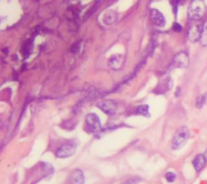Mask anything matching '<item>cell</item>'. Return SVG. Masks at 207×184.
Masks as SVG:
<instances>
[{
	"instance_id": "1",
	"label": "cell",
	"mask_w": 207,
	"mask_h": 184,
	"mask_svg": "<svg viewBox=\"0 0 207 184\" xmlns=\"http://www.w3.org/2000/svg\"><path fill=\"white\" fill-rule=\"evenodd\" d=\"M205 11L206 6L203 0H193L188 7V17L193 20H197L203 17Z\"/></svg>"
},
{
	"instance_id": "2",
	"label": "cell",
	"mask_w": 207,
	"mask_h": 184,
	"mask_svg": "<svg viewBox=\"0 0 207 184\" xmlns=\"http://www.w3.org/2000/svg\"><path fill=\"white\" fill-rule=\"evenodd\" d=\"M189 137V131L188 127L181 126L176 131L173 135L172 141V149H179L187 142Z\"/></svg>"
},
{
	"instance_id": "3",
	"label": "cell",
	"mask_w": 207,
	"mask_h": 184,
	"mask_svg": "<svg viewBox=\"0 0 207 184\" xmlns=\"http://www.w3.org/2000/svg\"><path fill=\"white\" fill-rule=\"evenodd\" d=\"M189 64V58L188 53L185 52H180L176 53L173 58V65L177 68H187Z\"/></svg>"
},
{
	"instance_id": "4",
	"label": "cell",
	"mask_w": 207,
	"mask_h": 184,
	"mask_svg": "<svg viewBox=\"0 0 207 184\" xmlns=\"http://www.w3.org/2000/svg\"><path fill=\"white\" fill-rule=\"evenodd\" d=\"M86 122L92 131H98L101 128V119L96 113H89L86 118Z\"/></svg>"
},
{
	"instance_id": "5",
	"label": "cell",
	"mask_w": 207,
	"mask_h": 184,
	"mask_svg": "<svg viewBox=\"0 0 207 184\" xmlns=\"http://www.w3.org/2000/svg\"><path fill=\"white\" fill-rule=\"evenodd\" d=\"M76 147L74 144H65L56 151V156L59 158H66L75 154Z\"/></svg>"
},
{
	"instance_id": "6",
	"label": "cell",
	"mask_w": 207,
	"mask_h": 184,
	"mask_svg": "<svg viewBox=\"0 0 207 184\" xmlns=\"http://www.w3.org/2000/svg\"><path fill=\"white\" fill-rule=\"evenodd\" d=\"M202 28L197 24H193L190 25L188 32V37L192 42H197L200 41Z\"/></svg>"
},
{
	"instance_id": "7",
	"label": "cell",
	"mask_w": 207,
	"mask_h": 184,
	"mask_svg": "<svg viewBox=\"0 0 207 184\" xmlns=\"http://www.w3.org/2000/svg\"><path fill=\"white\" fill-rule=\"evenodd\" d=\"M98 107L102 110L103 112H105L106 114L111 115L116 112L117 109V105L115 102L111 100H105L101 102L98 103Z\"/></svg>"
},
{
	"instance_id": "8",
	"label": "cell",
	"mask_w": 207,
	"mask_h": 184,
	"mask_svg": "<svg viewBox=\"0 0 207 184\" xmlns=\"http://www.w3.org/2000/svg\"><path fill=\"white\" fill-rule=\"evenodd\" d=\"M151 19L152 24L158 27H163L165 25V18L162 13L157 9H152L151 11Z\"/></svg>"
},
{
	"instance_id": "9",
	"label": "cell",
	"mask_w": 207,
	"mask_h": 184,
	"mask_svg": "<svg viewBox=\"0 0 207 184\" xmlns=\"http://www.w3.org/2000/svg\"><path fill=\"white\" fill-rule=\"evenodd\" d=\"M71 181L72 184H84L85 177L83 172L80 169H75L71 175Z\"/></svg>"
},
{
	"instance_id": "10",
	"label": "cell",
	"mask_w": 207,
	"mask_h": 184,
	"mask_svg": "<svg viewBox=\"0 0 207 184\" xmlns=\"http://www.w3.org/2000/svg\"><path fill=\"white\" fill-rule=\"evenodd\" d=\"M123 63V57L120 54L113 56L109 60V65L114 70H118L122 67Z\"/></svg>"
},
{
	"instance_id": "11",
	"label": "cell",
	"mask_w": 207,
	"mask_h": 184,
	"mask_svg": "<svg viewBox=\"0 0 207 184\" xmlns=\"http://www.w3.org/2000/svg\"><path fill=\"white\" fill-rule=\"evenodd\" d=\"M205 158L204 155L202 154H198L197 156H196V157H195L193 161V166H194L195 169H196L197 171H200L203 167H204V165H205Z\"/></svg>"
},
{
	"instance_id": "12",
	"label": "cell",
	"mask_w": 207,
	"mask_h": 184,
	"mask_svg": "<svg viewBox=\"0 0 207 184\" xmlns=\"http://www.w3.org/2000/svg\"><path fill=\"white\" fill-rule=\"evenodd\" d=\"M118 19V15L114 11H109V13H106L104 16V22L106 24H114Z\"/></svg>"
},
{
	"instance_id": "13",
	"label": "cell",
	"mask_w": 207,
	"mask_h": 184,
	"mask_svg": "<svg viewBox=\"0 0 207 184\" xmlns=\"http://www.w3.org/2000/svg\"><path fill=\"white\" fill-rule=\"evenodd\" d=\"M137 113H139L140 115L145 116V117H150L149 106L147 105H140L137 108Z\"/></svg>"
},
{
	"instance_id": "14",
	"label": "cell",
	"mask_w": 207,
	"mask_h": 184,
	"mask_svg": "<svg viewBox=\"0 0 207 184\" xmlns=\"http://www.w3.org/2000/svg\"><path fill=\"white\" fill-rule=\"evenodd\" d=\"M200 41L203 46H207V21L205 22V25L203 26Z\"/></svg>"
},
{
	"instance_id": "15",
	"label": "cell",
	"mask_w": 207,
	"mask_h": 184,
	"mask_svg": "<svg viewBox=\"0 0 207 184\" xmlns=\"http://www.w3.org/2000/svg\"><path fill=\"white\" fill-rule=\"evenodd\" d=\"M205 100H206V94H203L201 96H200L197 100V108H201L203 106V105L205 104Z\"/></svg>"
},
{
	"instance_id": "16",
	"label": "cell",
	"mask_w": 207,
	"mask_h": 184,
	"mask_svg": "<svg viewBox=\"0 0 207 184\" xmlns=\"http://www.w3.org/2000/svg\"><path fill=\"white\" fill-rule=\"evenodd\" d=\"M165 178H166L168 182H172L175 181L176 176L175 173H172V172H168V173H166V175H165Z\"/></svg>"
},
{
	"instance_id": "17",
	"label": "cell",
	"mask_w": 207,
	"mask_h": 184,
	"mask_svg": "<svg viewBox=\"0 0 207 184\" xmlns=\"http://www.w3.org/2000/svg\"><path fill=\"white\" fill-rule=\"evenodd\" d=\"M141 182V178H132L123 182L122 184H139Z\"/></svg>"
},
{
	"instance_id": "18",
	"label": "cell",
	"mask_w": 207,
	"mask_h": 184,
	"mask_svg": "<svg viewBox=\"0 0 207 184\" xmlns=\"http://www.w3.org/2000/svg\"><path fill=\"white\" fill-rule=\"evenodd\" d=\"M79 48H80V41L75 43V44L72 45V47H71V49L72 52H77L79 49Z\"/></svg>"
},
{
	"instance_id": "19",
	"label": "cell",
	"mask_w": 207,
	"mask_h": 184,
	"mask_svg": "<svg viewBox=\"0 0 207 184\" xmlns=\"http://www.w3.org/2000/svg\"><path fill=\"white\" fill-rule=\"evenodd\" d=\"M173 28H174V30L176 31V32H180V30H182L181 26L179 24H177V23H174V24H173Z\"/></svg>"
},
{
	"instance_id": "20",
	"label": "cell",
	"mask_w": 207,
	"mask_h": 184,
	"mask_svg": "<svg viewBox=\"0 0 207 184\" xmlns=\"http://www.w3.org/2000/svg\"><path fill=\"white\" fill-rule=\"evenodd\" d=\"M204 156H205V161H207V150H206V151H205V155H204Z\"/></svg>"
}]
</instances>
